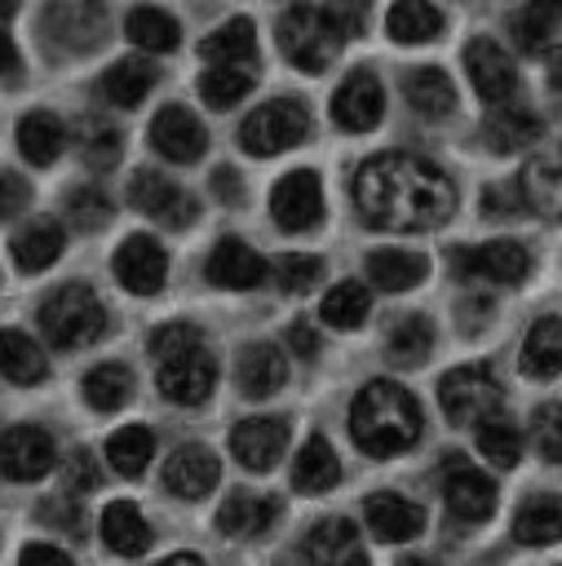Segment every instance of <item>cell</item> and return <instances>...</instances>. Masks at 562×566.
<instances>
[{
    "label": "cell",
    "instance_id": "obj_1",
    "mask_svg": "<svg viewBox=\"0 0 562 566\" xmlns=\"http://www.w3.org/2000/svg\"><path fill=\"white\" fill-rule=\"evenodd\" d=\"M354 203L372 230L420 234L438 230L456 212V186L438 164L407 150H385L358 164Z\"/></svg>",
    "mask_w": 562,
    "mask_h": 566
},
{
    "label": "cell",
    "instance_id": "obj_2",
    "mask_svg": "<svg viewBox=\"0 0 562 566\" xmlns=\"http://www.w3.org/2000/svg\"><path fill=\"white\" fill-rule=\"evenodd\" d=\"M420 407L394 380H367L350 402V433L367 455H398L420 438Z\"/></svg>",
    "mask_w": 562,
    "mask_h": 566
},
{
    "label": "cell",
    "instance_id": "obj_3",
    "mask_svg": "<svg viewBox=\"0 0 562 566\" xmlns=\"http://www.w3.org/2000/svg\"><path fill=\"white\" fill-rule=\"evenodd\" d=\"M35 318H40V332H44V340L53 349H84L106 332V305L97 301V292L89 283L53 287L40 301Z\"/></svg>",
    "mask_w": 562,
    "mask_h": 566
},
{
    "label": "cell",
    "instance_id": "obj_4",
    "mask_svg": "<svg viewBox=\"0 0 562 566\" xmlns=\"http://www.w3.org/2000/svg\"><path fill=\"white\" fill-rule=\"evenodd\" d=\"M345 35L341 27L327 18V9H314V4H292L283 18H279V49L292 66L319 75L323 66L336 62Z\"/></svg>",
    "mask_w": 562,
    "mask_h": 566
},
{
    "label": "cell",
    "instance_id": "obj_5",
    "mask_svg": "<svg viewBox=\"0 0 562 566\" xmlns=\"http://www.w3.org/2000/svg\"><path fill=\"white\" fill-rule=\"evenodd\" d=\"M310 133V111L305 102L296 97H274L266 106H257L243 124H239V146L257 159L266 155H279V150H292L296 142H305Z\"/></svg>",
    "mask_w": 562,
    "mask_h": 566
},
{
    "label": "cell",
    "instance_id": "obj_6",
    "mask_svg": "<svg viewBox=\"0 0 562 566\" xmlns=\"http://www.w3.org/2000/svg\"><path fill=\"white\" fill-rule=\"evenodd\" d=\"M500 385L491 376V367L469 363V367H451L438 380V407L451 424H482L487 416H500Z\"/></svg>",
    "mask_w": 562,
    "mask_h": 566
},
{
    "label": "cell",
    "instance_id": "obj_7",
    "mask_svg": "<svg viewBox=\"0 0 562 566\" xmlns=\"http://www.w3.org/2000/svg\"><path fill=\"white\" fill-rule=\"evenodd\" d=\"M40 31L58 53H93L106 40V4L102 0H53L40 18Z\"/></svg>",
    "mask_w": 562,
    "mask_h": 566
},
{
    "label": "cell",
    "instance_id": "obj_8",
    "mask_svg": "<svg viewBox=\"0 0 562 566\" xmlns=\"http://www.w3.org/2000/svg\"><path fill=\"white\" fill-rule=\"evenodd\" d=\"M155 385H159V394H164L168 402H177V407H199V402H208V394L217 389V358H212L204 345L181 349V354H173V358H164V363L155 367Z\"/></svg>",
    "mask_w": 562,
    "mask_h": 566
},
{
    "label": "cell",
    "instance_id": "obj_9",
    "mask_svg": "<svg viewBox=\"0 0 562 566\" xmlns=\"http://www.w3.org/2000/svg\"><path fill=\"white\" fill-rule=\"evenodd\" d=\"M270 217L288 234L314 230L323 221V186H319V172H310V168L283 172L274 181V190H270Z\"/></svg>",
    "mask_w": 562,
    "mask_h": 566
},
{
    "label": "cell",
    "instance_id": "obj_10",
    "mask_svg": "<svg viewBox=\"0 0 562 566\" xmlns=\"http://www.w3.org/2000/svg\"><path fill=\"white\" fill-rule=\"evenodd\" d=\"M128 203H133L137 212L164 221V226H177V230H186V226L195 221V212H199V203H195L173 177H164V172H155V168H137V177L128 181Z\"/></svg>",
    "mask_w": 562,
    "mask_h": 566
},
{
    "label": "cell",
    "instance_id": "obj_11",
    "mask_svg": "<svg viewBox=\"0 0 562 566\" xmlns=\"http://www.w3.org/2000/svg\"><path fill=\"white\" fill-rule=\"evenodd\" d=\"M451 270L487 283H522L531 274V252L518 239H491L478 248H451Z\"/></svg>",
    "mask_w": 562,
    "mask_h": 566
},
{
    "label": "cell",
    "instance_id": "obj_12",
    "mask_svg": "<svg viewBox=\"0 0 562 566\" xmlns=\"http://www.w3.org/2000/svg\"><path fill=\"white\" fill-rule=\"evenodd\" d=\"M58 464V447L40 424H13L0 433V473L13 482H40L44 473H53Z\"/></svg>",
    "mask_w": 562,
    "mask_h": 566
},
{
    "label": "cell",
    "instance_id": "obj_13",
    "mask_svg": "<svg viewBox=\"0 0 562 566\" xmlns=\"http://www.w3.org/2000/svg\"><path fill=\"white\" fill-rule=\"evenodd\" d=\"M385 115V88L372 71H350L332 93V124L345 133H372Z\"/></svg>",
    "mask_w": 562,
    "mask_h": 566
},
{
    "label": "cell",
    "instance_id": "obj_14",
    "mask_svg": "<svg viewBox=\"0 0 562 566\" xmlns=\"http://www.w3.org/2000/svg\"><path fill=\"white\" fill-rule=\"evenodd\" d=\"M115 279L137 292V296H155L168 279V252L155 234H128L119 248H115V261H111Z\"/></svg>",
    "mask_w": 562,
    "mask_h": 566
},
{
    "label": "cell",
    "instance_id": "obj_15",
    "mask_svg": "<svg viewBox=\"0 0 562 566\" xmlns=\"http://www.w3.org/2000/svg\"><path fill=\"white\" fill-rule=\"evenodd\" d=\"M296 557H301V566H372V562H367V548L358 544L354 522H345V517H323V522H314V526L301 535Z\"/></svg>",
    "mask_w": 562,
    "mask_h": 566
},
{
    "label": "cell",
    "instance_id": "obj_16",
    "mask_svg": "<svg viewBox=\"0 0 562 566\" xmlns=\"http://www.w3.org/2000/svg\"><path fill=\"white\" fill-rule=\"evenodd\" d=\"M283 447H288V424L279 416H248L230 429V455L252 473H270Z\"/></svg>",
    "mask_w": 562,
    "mask_h": 566
},
{
    "label": "cell",
    "instance_id": "obj_17",
    "mask_svg": "<svg viewBox=\"0 0 562 566\" xmlns=\"http://www.w3.org/2000/svg\"><path fill=\"white\" fill-rule=\"evenodd\" d=\"M217 482H221V460L204 442H181L164 460V491H173L177 500H204Z\"/></svg>",
    "mask_w": 562,
    "mask_h": 566
},
{
    "label": "cell",
    "instance_id": "obj_18",
    "mask_svg": "<svg viewBox=\"0 0 562 566\" xmlns=\"http://www.w3.org/2000/svg\"><path fill=\"white\" fill-rule=\"evenodd\" d=\"M465 71H469L478 97L491 102V106H496V102H509L513 88H518V66H513V57H509L496 40H487V35H478V40L465 44Z\"/></svg>",
    "mask_w": 562,
    "mask_h": 566
},
{
    "label": "cell",
    "instance_id": "obj_19",
    "mask_svg": "<svg viewBox=\"0 0 562 566\" xmlns=\"http://www.w3.org/2000/svg\"><path fill=\"white\" fill-rule=\"evenodd\" d=\"M150 146L173 164H195L208 150V133H204V124L190 106L173 102L150 119Z\"/></svg>",
    "mask_w": 562,
    "mask_h": 566
},
{
    "label": "cell",
    "instance_id": "obj_20",
    "mask_svg": "<svg viewBox=\"0 0 562 566\" xmlns=\"http://www.w3.org/2000/svg\"><path fill=\"white\" fill-rule=\"evenodd\" d=\"M204 274H208V283H217V287H230V292H248V287L266 283V274H270V261H266L257 248H248L243 239L226 234V239H217V248L208 252V261H204Z\"/></svg>",
    "mask_w": 562,
    "mask_h": 566
},
{
    "label": "cell",
    "instance_id": "obj_21",
    "mask_svg": "<svg viewBox=\"0 0 562 566\" xmlns=\"http://www.w3.org/2000/svg\"><path fill=\"white\" fill-rule=\"evenodd\" d=\"M447 473H443V495H447V509L460 517V522H487L496 513V486L482 469L465 464L460 455H447Z\"/></svg>",
    "mask_w": 562,
    "mask_h": 566
},
{
    "label": "cell",
    "instance_id": "obj_22",
    "mask_svg": "<svg viewBox=\"0 0 562 566\" xmlns=\"http://www.w3.org/2000/svg\"><path fill=\"white\" fill-rule=\"evenodd\" d=\"M363 522L381 544H407L425 531V509L398 491H376L363 500Z\"/></svg>",
    "mask_w": 562,
    "mask_h": 566
},
{
    "label": "cell",
    "instance_id": "obj_23",
    "mask_svg": "<svg viewBox=\"0 0 562 566\" xmlns=\"http://www.w3.org/2000/svg\"><path fill=\"white\" fill-rule=\"evenodd\" d=\"M518 190L540 217L558 221L562 217V146H535L518 172Z\"/></svg>",
    "mask_w": 562,
    "mask_h": 566
},
{
    "label": "cell",
    "instance_id": "obj_24",
    "mask_svg": "<svg viewBox=\"0 0 562 566\" xmlns=\"http://www.w3.org/2000/svg\"><path fill=\"white\" fill-rule=\"evenodd\" d=\"M482 137L496 155H513V150H527L535 137H540V115L522 102H496L487 106L482 115Z\"/></svg>",
    "mask_w": 562,
    "mask_h": 566
},
{
    "label": "cell",
    "instance_id": "obj_25",
    "mask_svg": "<svg viewBox=\"0 0 562 566\" xmlns=\"http://www.w3.org/2000/svg\"><path fill=\"white\" fill-rule=\"evenodd\" d=\"M235 380H239V394H248V398H270V394H279L283 380H288V358H283V349L270 345V340L248 345V349L239 354V363H235Z\"/></svg>",
    "mask_w": 562,
    "mask_h": 566
},
{
    "label": "cell",
    "instance_id": "obj_26",
    "mask_svg": "<svg viewBox=\"0 0 562 566\" xmlns=\"http://www.w3.org/2000/svg\"><path fill=\"white\" fill-rule=\"evenodd\" d=\"M274 517H279V500L257 495V491H235L217 509V531L230 539H257L261 531L274 526Z\"/></svg>",
    "mask_w": 562,
    "mask_h": 566
},
{
    "label": "cell",
    "instance_id": "obj_27",
    "mask_svg": "<svg viewBox=\"0 0 562 566\" xmlns=\"http://www.w3.org/2000/svg\"><path fill=\"white\" fill-rule=\"evenodd\" d=\"M199 57L208 66H257V27L248 18H230L199 40Z\"/></svg>",
    "mask_w": 562,
    "mask_h": 566
},
{
    "label": "cell",
    "instance_id": "obj_28",
    "mask_svg": "<svg viewBox=\"0 0 562 566\" xmlns=\"http://www.w3.org/2000/svg\"><path fill=\"white\" fill-rule=\"evenodd\" d=\"M62 248H66V234H62V226L49 221V217H35L31 226H22V230L9 239L13 265H18L22 274H40V270H49V265L62 256Z\"/></svg>",
    "mask_w": 562,
    "mask_h": 566
},
{
    "label": "cell",
    "instance_id": "obj_29",
    "mask_svg": "<svg viewBox=\"0 0 562 566\" xmlns=\"http://www.w3.org/2000/svg\"><path fill=\"white\" fill-rule=\"evenodd\" d=\"M403 97L425 119H443V115L456 111V84L443 66H412L403 75Z\"/></svg>",
    "mask_w": 562,
    "mask_h": 566
},
{
    "label": "cell",
    "instance_id": "obj_30",
    "mask_svg": "<svg viewBox=\"0 0 562 566\" xmlns=\"http://www.w3.org/2000/svg\"><path fill=\"white\" fill-rule=\"evenodd\" d=\"M513 539L531 544V548L558 544L562 539V495H553V491L527 495L518 504V513H513Z\"/></svg>",
    "mask_w": 562,
    "mask_h": 566
},
{
    "label": "cell",
    "instance_id": "obj_31",
    "mask_svg": "<svg viewBox=\"0 0 562 566\" xmlns=\"http://www.w3.org/2000/svg\"><path fill=\"white\" fill-rule=\"evenodd\" d=\"M429 274V256L425 252H407V248H381L367 256V279L381 292H407L416 283H425Z\"/></svg>",
    "mask_w": 562,
    "mask_h": 566
},
{
    "label": "cell",
    "instance_id": "obj_32",
    "mask_svg": "<svg viewBox=\"0 0 562 566\" xmlns=\"http://www.w3.org/2000/svg\"><path fill=\"white\" fill-rule=\"evenodd\" d=\"M336 482H341V460H336L332 442L323 433L305 438L301 451H296V460H292V486L305 491V495H319V491H327Z\"/></svg>",
    "mask_w": 562,
    "mask_h": 566
},
{
    "label": "cell",
    "instance_id": "obj_33",
    "mask_svg": "<svg viewBox=\"0 0 562 566\" xmlns=\"http://www.w3.org/2000/svg\"><path fill=\"white\" fill-rule=\"evenodd\" d=\"M62 146H66V128H62V119L53 111H27L18 119V150H22L27 164L44 168V164H53L62 155Z\"/></svg>",
    "mask_w": 562,
    "mask_h": 566
},
{
    "label": "cell",
    "instance_id": "obj_34",
    "mask_svg": "<svg viewBox=\"0 0 562 566\" xmlns=\"http://www.w3.org/2000/svg\"><path fill=\"white\" fill-rule=\"evenodd\" d=\"M102 539H106L111 553H119V557H137V553L150 548V526H146V517L137 513V504H128V500H111V504L102 509Z\"/></svg>",
    "mask_w": 562,
    "mask_h": 566
},
{
    "label": "cell",
    "instance_id": "obj_35",
    "mask_svg": "<svg viewBox=\"0 0 562 566\" xmlns=\"http://www.w3.org/2000/svg\"><path fill=\"white\" fill-rule=\"evenodd\" d=\"M518 363H522V371L531 380L558 376L562 371V318H553V314L535 318L531 332H527V340H522V358Z\"/></svg>",
    "mask_w": 562,
    "mask_h": 566
},
{
    "label": "cell",
    "instance_id": "obj_36",
    "mask_svg": "<svg viewBox=\"0 0 562 566\" xmlns=\"http://www.w3.org/2000/svg\"><path fill=\"white\" fill-rule=\"evenodd\" d=\"M0 376L13 385H40L49 376V358L27 332L0 327Z\"/></svg>",
    "mask_w": 562,
    "mask_h": 566
},
{
    "label": "cell",
    "instance_id": "obj_37",
    "mask_svg": "<svg viewBox=\"0 0 562 566\" xmlns=\"http://www.w3.org/2000/svg\"><path fill=\"white\" fill-rule=\"evenodd\" d=\"M385 31L398 44H429L443 35V13L429 0H394L385 13Z\"/></svg>",
    "mask_w": 562,
    "mask_h": 566
},
{
    "label": "cell",
    "instance_id": "obj_38",
    "mask_svg": "<svg viewBox=\"0 0 562 566\" xmlns=\"http://www.w3.org/2000/svg\"><path fill=\"white\" fill-rule=\"evenodd\" d=\"M124 35H128L137 49H146V53H173L177 40H181V27H177V18L164 13V9L137 4V9H128V18H124Z\"/></svg>",
    "mask_w": 562,
    "mask_h": 566
},
{
    "label": "cell",
    "instance_id": "obj_39",
    "mask_svg": "<svg viewBox=\"0 0 562 566\" xmlns=\"http://www.w3.org/2000/svg\"><path fill=\"white\" fill-rule=\"evenodd\" d=\"M155 80H159L155 62H146V57H119V62L102 75V97H106L111 106H137V102L155 88Z\"/></svg>",
    "mask_w": 562,
    "mask_h": 566
},
{
    "label": "cell",
    "instance_id": "obj_40",
    "mask_svg": "<svg viewBox=\"0 0 562 566\" xmlns=\"http://www.w3.org/2000/svg\"><path fill=\"white\" fill-rule=\"evenodd\" d=\"M434 349V323L425 314H403L385 336V358L394 367H420Z\"/></svg>",
    "mask_w": 562,
    "mask_h": 566
},
{
    "label": "cell",
    "instance_id": "obj_41",
    "mask_svg": "<svg viewBox=\"0 0 562 566\" xmlns=\"http://www.w3.org/2000/svg\"><path fill=\"white\" fill-rule=\"evenodd\" d=\"M155 455V433L146 424H124L106 438V460L119 478H142Z\"/></svg>",
    "mask_w": 562,
    "mask_h": 566
},
{
    "label": "cell",
    "instance_id": "obj_42",
    "mask_svg": "<svg viewBox=\"0 0 562 566\" xmlns=\"http://www.w3.org/2000/svg\"><path fill=\"white\" fill-rule=\"evenodd\" d=\"M80 389H84V402L93 411H119L133 394V371L124 363H97V367H89Z\"/></svg>",
    "mask_w": 562,
    "mask_h": 566
},
{
    "label": "cell",
    "instance_id": "obj_43",
    "mask_svg": "<svg viewBox=\"0 0 562 566\" xmlns=\"http://www.w3.org/2000/svg\"><path fill=\"white\" fill-rule=\"evenodd\" d=\"M367 310H372V292H367V283H354V279L336 283V287L319 301V318H323L327 327H358V323L367 318Z\"/></svg>",
    "mask_w": 562,
    "mask_h": 566
},
{
    "label": "cell",
    "instance_id": "obj_44",
    "mask_svg": "<svg viewBox=\"0 0 562 566\" xmlns=\"http://www.w3.org/2000/svg\"><path fill=\"white\" fill-rule=\"evenodd\" d=\"M252 84H257V75H252L248 66H208V71L199 75V97H204L208 106L226 111V106L243 102V93H252Z\"/></svg>",
    "mask_w": 562,
    "mask_h": 566
},
{
    "label": "cell",
    "instance_id": "obj_45",
    "mask_svg": "<svg viewBox=\"0 0 562 566\" xmlns=\"http://www.w3.org/2000/svg\"><path fill=\"white\" fill-rule=\"evenodd\" d=\"M478 451H482L491 464L513 469L518 455H522V429H518L513 420H504V416H487V420L478 424Z\"/></svg>",
    "mask_w": 562,
    "mask_h": 566
},
{
    "label": "cell",
    "instance_id": "obj_46",
    "mask_svg": "<svg viewBox=\"0 0 562 566\" xmlns=\"http://www.w3.org/2000/svg\"><path fill=\"white\" fill-rule=\"evenodd\" d=\"M270 274H274V283H279L288 296H301V292H310V287L323 279V261L310 256V252H283V256L270 265Z\"/></svg>",
    "mask_w": 562,
    "mask_h": 566
},
{
    "label": "cell",
    "instance_id": "obj_47",
    "mask_svg": "<svg viewBox=\"0 0 562 566\" xmlns=\"http://www.w3.org/2000/svg\"><path fill=\"white\" fill-rule=\"evenodd\" d=\"M553 27H558V18H553L540 0H531L527 9H518V13L509 18V31H513L518 49H527V53L544 49V44H549V35H553Z\"/></svg>",
    "mask_w": 562,
    "mask_h": 566
},
{
    "label": "cell",
    "instance_id": "obj_48",
    "mask_svg": "<svg viewBox=\"0 0 562 566\" xmlns=\"http://www.w3.org/2000/svg\"><path fill=\"white\" fill-rule=\"evenodd\" d=\"M66 221L75 226V230H102L106 221H111V199L97 190V186H75L71 195H66Z\"/></svg>",
    "mask_w": 562,
    "mask_h": 566
},
{
    "label": "cell",
    "instance_id": "obj_49",
    "mask_svg": "<svg viewBox=\"0 0 562 566\" xmlns=\"http://www.w3.org/2000/svg\"><path fill=\"white\" fill-rule=\"evenodd\" d=\"M531 438H535V451L553 464H562V402H544L531 420Z\"/></svg>",
    "mask_w": 562,
    "mask_h": 566
},
{
    "label": "cell",
    "instance_id": "obj_50",
    "mask_svg": "<svg viewBox=\"0 0 562 566\" xmlns=\"http://www.w3.org/2000/svg\"><path fill=\"white\" fill-rule=\"evenodd\" d=\"M195 345H204V336H199L195 323H164V327L150 332V354L159 363L173 358V354H181V349H195Z\"/></svg>",
    "mask_w": 562,
    "mask_h": 566
},
{
    "label": "cell",
    "instance_id": "obj_51",
    "mask_svg": "<svg viewBox=\"0 0 562 566\" xmlns=\"http://www.w3.org/2000/svg\"><path fill=\"white\" fill-rule=\"evenodd\" d=\"M97 486V460L89 447H75L66 455V469H62V495H84Z\"/></svg>",
    "mask_w": 562,
    "mask_h": 566
},
{
    "label": "cell",
    "instance_id": "obj_52",
    "mask_svg": "<svg viewBox=\"0 0 562 566\" xmlns=\"http://www.w3.org/2000/svg\"><path fill=\"white\" fill-rule=\"evenodd\" d=\"M84 164L93 168V172H106V168H115L119 164V133L115 128H89V137H84Z\"/></svg>",
    "mask_w": 562,
    "mask_h": 566
},
{
    "label": "cell",
    "instance_id": "obj_53",
    "mask_svg": "<svg viewBox=\"0 0 562 566\" xmlns=\"http://www.w3.org/2000/svg\"><path fill=\"white\" fill-rule=\"evenodd\" d=\"M367 13H372V0H327V18L341 27L345 40L367 31Z\"/></svg>",
    "mask_w": 562,
    "mask_h": 566
},
{
    "label": "cell",
    "instance_id": "obj_54",
    "mask_svg": "<svg viewBox=\"0 0 562 566\" xmlns=\"http://www.w3.org/2000/svg\"><path fill=\"white\" fill-rule=\"evenodd\" d=\"M522 208H527V199H522L518 186H513V190H509V186H487V190H482V212H487V217H518Z\"/></svg>",
    "mask_w": 562,
    "mask_h": 566
},
{
    "label": "cell",
    "instance_id": "obj_55",
    "mask_svg": "<svg viewBox=\"0 0 562 566\" xmlns=\"http://www.w3.org/2000/svg\"><path fill=\"white\" fill-rule=\"evenodd\" d=\"M27 203H31V186L18 172H0V221L18 217Z\"/></svg>",
    "mask_w": 562,
    "mask_h": 566
},
{
    "label": "cell",
    "instance_id": "obj_56",
    "mask_svg": "<svg viewBox=\"0 0 562 566\" xmlns=\"http://www.w3.org/2000/svg\"><path fill=\"white\" fill-rule=\"evenodd\" d=\"M18 566H75V562L58 544H27L22 557H18Z\"/></svg>",
    "mask_w": 562,
    "mask_h": 566
},
{
    "label": "cell",
    "instance_id": "obj_57",
    "mask_svg": "<svg viewBox=\"0 0 562 566\" xmlns=\"http://www.w3.org/2000/svg\"><path fill=\"white\" fill-rule=\"evenodd\" d=\"M212 186H217V195H221L226 203H239V199H243V186H239V172H235V168H226V164L217 168V177H212Z\"/></svg>",
    "mask_w": 562,
    "mask_h": 566
},
{
    "label": "cell",
    "instance_id": "obj_58",
    "mask_svg": "<svg viewBox=\"0 0 562 566\" xmlns=\"http://www.w3.org/2000/svg\"><path fill=\"white\" fill-rule=\"evenodd\" d=\"M288 345H292L296 354H305V358H314V354H319V336H314V327H310V323H292Z\"/></svg>",
    "mask_w": 562,
    "mask_h": 566
},
{
    "label": "cell",
    "instance_id": "obj_59",
    "mask_svg": "<svg viewBox=\"0 0 562 566\" xmlns=\"http://www.w3.org/2000/svg\"><path fill=\"white\" fill-rule=\"evenodd\" d=\"M9 71H18V49H13V40L0 27V75H9Z\"/></svg>",
    "mask_w": 562,
    "mask_h": 566
},
{
    "label": "cell",
    "instance_id": "obj_60",
    "mask_svg": "<svg viewBox=\"0 0 562 566\" xmlns=\"http://www.w3.org/2000/svg\"><path fill=\"white\" fill-rule=\"evenodd\" d=\"M549 84H553V88H562V49H553V53H549Z\"/></svg>",
    "mask_w": 562,
    "mask_h": 566
},
{
    "label": "cell",
    "instance_id": "obj_61",
    "mask_svg": "<svg viewBox=\"0 0 562 566\" xmlns=\"http://www.w3.org/2000/svg\"><path fill=\"white\" fill-rule=\"evenodd\" d=\"M155 566H204L195 553H173V557H164V562H155Z\"/></svg>",
    "mask_w": 562,
    "mask_h": 566
},
{
    "label": "cell",
    "instance_id": "obj_62",
    "mask_svg": "<svg viewBox=\"0 0 562 566\" xmlns=\"http://www.w3.org/2000/svg\"><path fill=\"white\" fill-rule=\"evenodd\" d=\"M398 566H434L429 557H416V553H407V557H398Z\"/></svg>",
    "mask_w": 562,
    "mask_h": 566
},
{
    "label": "cell",
    "instance_id": "obj_63",
    "mask_svg": "<svg viewBox=\"0 0 562 566\" xmlns=\"http://www.w3.org/2000/svg\"><path fill=\"white\" fill-rule=\"evenodd\" d=\"M540 4H544V9H549L558 22H562V0H540Z\"/></svg>",
    "mask_w": 562,
    "mask_h": 566
},
{
    "label": "cell",
    "instance_id": "obj_64",
    "mask_svg": "<svg viewBox=\"0 0 562 566\" xmlns=\"http://www.w3.org/2000/svg\"><path fill=\"white\" fill-rule=\"evenodd\" d=\"M13 9H18V0H0V18H9Z\"/></svg>",
    "mask_w": 562,
    "mask_h": 566
}]
</instances>
